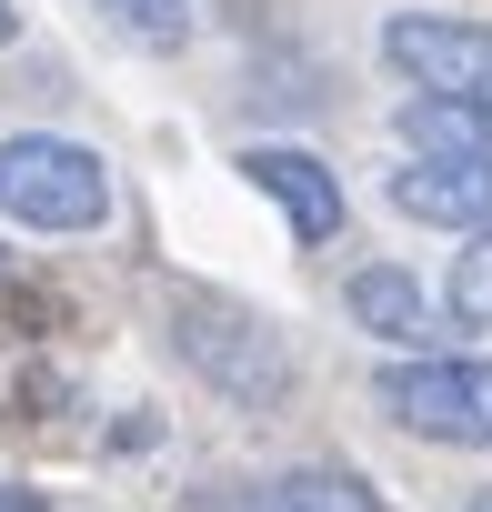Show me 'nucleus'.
<instances>
[{
    "label": "nucleus",
    "instance_id": "obj_1",
    "mask_svg": "<svg viewBox=\"0 0 492 512\" xmlns=\"http://www.w3.org/2000/svg\"><path fill=\"white\" fill-rule=\"evenodd\" d=\"M171 352L241 412H272L292 392V352L252 302H221V292H171Z\"/></svg>",
    "mask_w": 492,
    "mask_h": 512
},
{
    "label": "nucleus",
    "instance_id": "obj_2",
    "mask_svg": "<svg viewBox=\"0 0 492 512\" xmlns=\"http://www.w3.org/2000/svg\"><path fill=\"white\" fill-rule=\"evenodd\" d=\"M0 211L21 231H101L111 171H101V151H81L61 131H11L0 141Z\"/></svg>",
    "mask_w": 492,
    "mask_h": 512
},
{
    "label": "nucleus",
    "instance_id": "obj_3",
    "mask_svg": "<svg viewBox=\"0 0 492 512\" xmlns=\"http://www.w3.org/2000/svg\"><path fill=\"white\" fill-rule=\"evenodd\" d=\"M372 402L402 432H422V442L492 452V362H432V352H412V362H382L372 372Z\"/></svg>",
    "mask_w": 492,
    "mask_h": 512
},
{
    "label": "nucleus",
    "instance_id": "obj_4",
    "mask_svg": "<svg viewBox=\"0 0 492 512\" xmlns=\"http://www.w3.org/2000/svg\"><path fill=\"white\" fill-rule=\"evenodd\" d=\"M382 61L412 81V101H462L492 111V21H442V11H392Z\"/></svg>",
    "mask_w": 492,
    "mask_h": 512
},
{
    "label": "nucleus",
    "instance_id": "obj_5",
    "mask_svg": "<svg viewBox=\"0 0 492 512\" xmlns=\"http://www.w3.org/2000/svg\"><path fill=\"white\" fill-rule=\"evenodd\" d=\"M382 201H392L402 221L492 241V161H402V171L382 181Z\"/></svg>",
    "mask_w": 492,
    "mask_h": 512
},
{
    "label": "nucleus",
    "instance_id": "obj_6",
    "mask_svg": "<svg viewBox=\"0 0 492 512\" xmlns=\"http://www.w3.org/2000/svg\"><path fill=\"white\" fill-rule=\"evenodd\" d=\"M241 181L272 191L282 221H292V241H312V251L342 231V181H332V161H312V151H292V141H252V151H241Z\"/></svg>",
    "mask_w": 492,
    "mask_h": 512
},
{
    "label": "nucleus",
    "instance_id": "obj_7",
    "mask_svg": "<svg viewBox=\"0 0 492 512\" xmlns=\"http://www.w3.org/2000/svg\"><path fill=\"white\" fill-rule=\"evenodd\" d=\"M201 512H382L362 472L342 462H302V472H272V482H221Z\"/></svg>",
    "mask_w": 492,
    "mask_h": 512
},
{
    "label": "nucleus",
    "instance_id": "obj_8",
    "mask_svg": "<svg viewBox=\"0 0 492 512\" xmlns=\"http://www.w3.org/2000/svg\"><path fill=\"white\" fill-rule=\"evenodd\" d=\"M342 302H352V322H362V332H372V342H392V352H402V342H422V332H432V292H422V282H412V272H402V262H362V272H352V292H342Z\"/></svg>",
    "mask_w": 492,
    "mask_h": 512
},
{
    "label": "nucleus",
    "instance_id": "obj_9",
    "mask_svg": "<svg viewBox=\"0 0 492 512\" xmlns=\"http://www.w3.org/2000/svg\"><path fill=\"white\" fill-rule=\"evenodd\" d=\"M402 141H422L412 161H492V111H462V101H402Z\"/></svg>",
    "mask_w": 492,
    "mask_h": 512
},
{
    "label": "nucleus",
    "instance_id": "obj_10",
    "mask_svg": "<svg viewBox=\"0 0 492 512\" xmlns=\"http://www.w3.org/2000/svg\"><path fill=\"white\" fill-rule=\"evenodd\" d=\"M442 302H452V322H462V332H492V241H472L462 262H452Z\"/></svg>",
    "mask_w": 492,
    "mask_h": 512
},
{
    "label": "nucleus",
    "instance_id": "obj_11",
    "mask_svg": "<svg viewBox=\"0 0 492 512\" xmlns=\"http://www.w3.org/2000/svg\"><path fill=\"white\" fill-rule=\"evenodd\" d=\"M101 11H111L131 41H151V51H181V41H191V0H101Z\"/></svg>",
    "mask_w": 492,
    "mask_h": 512
},
{
    "label": "nucleus",
    "instance_id": "obj_12",
    "mask_svg": "<svg viewBox=\"0 0 492 512\" xmlns=\"http://www.w3.org/2000/svg\"><path fill=\"white\" fill-rule=\"evenodd\" d=\"M0 512H51V492H31V482H0Z\"/></svg>",
    "mask_w": 492,
    "mask_h": 512
},
{
    "label": "nucleus",
    "instance_id": "obj_13",
    "mask_svg": "<svg viewBox=\"0 0 492 512\" xmlns=\"http://www.w3.org/2000/svg\"><path fill=\"white\" fill-rule=\"evenodd\" d=\"M11 31H21V11H11V0H0V41H11Z\"/></svg>",
    "mask_w": 492,
    "mask_h": 512
}]
</instances>
